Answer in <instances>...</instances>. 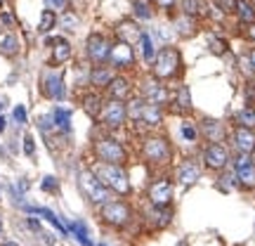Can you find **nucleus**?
<instances>
[{
    "label": "nucleus",
    "instance_id": "nucleus-1",
    "mask_svg": "<svg viewBox=\"0 0 255 246\" xmlns=\"http://www.w3.org/2000/svg\"><path fill=\"white\" fill-rule=\"evenodd\" d=\"M139 152H142V159L149 166H170L175 159L173 142L161 133H149V135L142 137Z\"/></svg>",
    "mask_w": 255,
    "mask_h": 246
},
{
    "label": "nucleus",
    "instance_id": "nucleus-2",
    "mask_svg": "<svg viewBox=\"0 0 255 246\" xmlns=\"http://www.w3.org/2000/svg\"><path fill=\"white\" fill-rule=\"evenodd\" d=\"M184 71V62H182V52L180 47L165 45L156 52L154 62H151V76L158 81H175L180 78V73Z\"/></svg>",
    "mask_w": 255,
    "mask_h": 246
},
{
    "label": "nucleus",
    "instance_id": "nucleus-3",
    "mask_svg": "<svg viewBox=\"0 0 255 246\" xmlns=\"http://www.w3.org/2000/svg\"><path fill=\"white\" fill-rule=\"evenodd\" d=\"M92 154H95V159H97L100 164L126 166L128 161H130L128 147L121 142L119 137L109 135V133H104V135L95 137V142H92Z\"/></svg>",
    "mask_w": 255,
    "mask_h": 246
},
{
    "label": "nucleus",
    "instance_id": "nucleus-4",
    "mask_svg": "<svg viewBox=\"0 0 255 246\" xmlns=\"http://www.w3.org/2000/svg\"><path fill=\"white\" fill-rule=\"evenodd\" d=\"M95 175L100 178L102 183L107 185V190L119 194V197H128L132 192V183H130V175H128L126 166H114V164H97L92 166Z\"/></svg>",
    "mask_w": 255,
    "mask_h": 246
},
{
    "label": "nucleus",
    "instance_id": "nucleus-5",
    "mask_svg": "<svg viewBox=\"0 0 255 246\" xmlns=\"http://www.w3.org/2000/svg\"><path fill=\"white\" fill-rule=\"evenodd\" d=\"M78 187H81V192L85 194V199L90 201V204H95V206H104L107 201H111V192L107 190V185L95 175L92 168L78 171Z\"/></svg>",
    "mask_w": 255,
    "mask_h": 246
},
{
    "label": "nucleus",
    "instance_id": "nucleus-6",
    "mask_svg": "<svg viewBox=\"0 0 255 246\" xmlns=\"http://www.w3.org/2000/svg\"><path fill=\"white\" fill-rule=\"evenodd\" d=\"M102 223H107L114 230H123L132 223V206L128 201H107L104 206H100Z\"/></svg>",
    "mask_w": 255,
    "mask_h": 246
},
{
    "label": "nucleus",
    "instance_id": "nucleus-7",
    "mask_svg": "<svg viewBox=\"0 0 255 246\" xmlns=\"http://www.w3.org/2000/svg\"><path fill=\"white\" fill-rule=\"evenodd\" d=\"M104 130L109 133H116L121 128L128 123V114H126V102H119V100H104V107L100 111V119H97Z\"/></svg>",
    "mask_w": 255,
    "mask_h": 246
},
{
    "label": "nucleus",
    "instance_id": "nucleus-8",
    "mask_svg": "<svg viewBox=\"0 0 255 246\" xmlns=\"http://www.w3.org/2000/svg\"><path fill=\"white\" fill-rule=\"evenodd\" d=\"M201 161H203V168L206 171H213V173H222L229 164H232V154L225 142H208L201 152Z\"/></svg>",
    "mask_w": 255,
    "mask_h": 246
},
{
    "label": "nucleus",
    "instance_id": "nucleus-9",
    "mask_svg": "<svg viewBox=\"0 0 255 246\" xmlns=\"http://www.w3.org/2000/svg\"><path fill=\"white\" fill-rule=\"evenodd\" d=\"M139 95L146 100V104H156V107H163V109H168V104L173 100V90H170L163 81L154 78V76H149V78L142 81Z\"/></svg>",
    "mask_w": 255,
    "mask_h": 246
},
{
    "label": "nucleus",
    "instance_id": "nucleus-10",
    "mask_svg": "<svg viewBox=\"0 0 255 246\" xmlns=\"http://www.w3.org/2000/svg\"><path fill=\"white\" fill-rule=\"evenodd\" d=\"M146 197H149V204L154 209H168L173 204V197H175V185L168 175H158L151 180L149 190H146Z\"/></svg>",
    "mask_w": 255,
    "mask_h": 246
},
{
    "label": "nucleus",
    "instance_id": "nucleus-11",
    "mask_svg": "<svg viewBox=\"0 0 255 246\" xmlns=\"http://www.w3.org/2000/svg\"><path fill=\"white\" fill-rule=\"evenodd\" d=\"M175 173V183L180 187H191L201 180V173H203V164L194 156H184L182 161H177L173 168Z\"/></svg>",
    "mask_w": 255,
    "mask_h": 246
},
{
    "label": "nucleus",
    "instance_id": "nucleus-12",
    "mask_svg": "<svg viewBox=\"0 0 255 246\" xmlns=\"http://www.w3.org/2000/svg\"><path fill=\"white\" fill-rule=\"evenodd\" d=\"M40 92L47 100L62 102L66 97V85H64V73L55 69H45L40 76Z\"/></svg>",
    "mask_w": 255,
    "mask_h": 246
},
{
    "label": "nucleus",
    "instance_id": "nucleus-13",
    "mask_svg": "<svg viewBox=\"0 0 255 246\" xmlns=\"http://www.w3.org/2000/svg\"><path fill=\"white\" fill-rule=\"evenodd\" d=\"M111 69H116V71H128V69H132L137 64V55H135V47L128 45V43H111V52H109V62H107Z\"/></svg>",
    "mask_w": 255,
    "mask_h": 246
},
{
    "label": "nucleus",
    "instance_id": "nucleus-14",
    "mask_svg": "<svg viewBox=\"0 0 255 246\" xmlns=\"http://www.w3.org/2000/svg\"><path fill=\"white\" fill-rule=\"evenodd\" d=\"M109 52H111V40L104 33H90L85 38V55L92 64H107L109 62Z\"/></svg>",
    "mask_w": 255,
    "mask_h": 246
},
{
    "label": "nucleus",
    "instance_id": "nucleus-15",
    "mask_svg": "<svg viewBox=\"0 0 255 246\" xmlns=\"http://www.w3.org/2000/svg\"><path fill=\"white\" fill-rule=\"evenodd\" d=\"M234 175L241 190H255V164L251 161V154H237L234 156Z\"/></svg>",
    "mask_w": 255,
    "mask_h": 246
},
{
    "label": "nucleus",
    "instance_id": "nucleus-16",
    "mask_svg": "<svg viewBox=\"0 0 255 246\" xmlns=\"http://www.w3.org/2000/svg\"><path fill=\"white\" fill-rule=\"evenodd\" d=\"M173 116H180V119H187L191 111H194V104H191V92L187 85H177L173 92V100L168 104V109Z\"/></svg>",
    "mask_w": 255,
    "mask_h": 246
},
{
    "label": "nucleus",
    "instance_id": "nucleus-17",
    "mask_svg": "<svg viewBox=\"0 0 255 246\" xmlns=\"http://www.w3.org/2000/svg\"><path fill=\"white\" fill-rule=\"evenodd\" d=\"M107 97L109 100H119V102H128L132 95H135V85H132V81L128 78L126 73H116L114 78H111V83L107 85Z\"/></svg>",
    "mask_w": 255,
    "mask_h": 246
},
{
    "label": "nucleus",
    "instance_id": "nucleus-18",
    "mask_svg": "<svg viewBox=\"0 0 255 246\" xmlns=\"http://www.w3.org/2000/svg\"><path fill=\"white\" fill-rule=\"evenodd\" d=\"M45 45H52V55H50V66H62L71 59V43L66 38L57 36V38H45Z\"/></svg>",
    "mask_w": 255,
    "mask_h": 246
},
{
    "label": "nucleus",
    "instance_id": "nucleus-19",
    "mask_svg": "<svg viewBox=\"0 0 255 246\" xmlns=\"http://www.w3.org/2000/svg\"><path fill=\"white\" fill-rule=\"evenodd\" d=\"M232 145L237 149V154H251L255 149V130L234 126V130H232Z\"/></svg>",
    "mask_w": 255,
    "mask_h": 246
},
{
    "label": "nucleus",
    "instance_id": "nucleus-20",
    "mask_svg": "<svg viewBox=\"0 0 255 246\" xmlns=\"http://www.w3.org/2000/svg\"><path fill=\"white\" fill-rule=\"evenodd\" d=\"M116 38H119L121 43H128V45H137V40H139V36H142V28H139V24H137L135 19H121L119 24H116Z\"/></svg>",
    "mask_w": 255,
    "mask_h": 246
},
{
    "label": "nucleus",
    "instance_id": "nucleus-21",
    "mask_svg": "<svg viewBox=\"0 0 255 246\" xmlns=\"http://www.w3.org/2000/svg\"><path fill=\"white\" fill-rule=\"evenodd\" d=\"M114 76H116V73H114V69H111L109 64H95V66L90 69V78H88V81H90L92 90L104 92Z\"/></svg>",
    "mask_w": 255,
    "mask_h": 246
},
{
    "label": "nucleus",
    "instance_id": "nucleus-22",
    "mask_svg": "<svg viewBox=\"0 0 255 246\" xmlns=\"http://www.w3.org/2000/svg\"><path fill=\"white\" fill-rule=\"evenodd\" d=\"M104 100H107V97H104L100 90H88V92H83L81 107H83V111H85L92 121H97V119H100L102 107H104Z\"/></svg>",
    "mask_w": 255,
    "mask_h": 246
},
{
    "label": "nucleus",
    "instance_id": "nucleus-23",
    "mask_svg": "<svg viewBox=\"0 0 255 246\" xmlns=\"http://www.w3.org/2000/svg\"><path fill=\"white\" fill-rule=\"evenodd\" d=\"M165 121V109L163 107H156V104H146L144 109V116H142V123H139V128L142 130H158V128L163 126Z\"/></svg>",
    "mask_w": 255,
    "mask_h": 246
},
{
    "label": "nucleus",
    "instance_id": "nucleus-24",
    "mask_svg": "<svg viewBox=\"0 0 255 246\" xmlns=\"http://www.w3.org/2000/svg\"><path fill=\"white\" fill-rule=\"evenodd\" d=\"M144 109H146V100L139 95V92H135L130 100L126 102V114H128V121L132 123V126L139 128V123H142V116H144Z\"/></svg>",
    "mask_w": 255,
    "mask_h": 246
},
{
    "label": "nucleus",
    "instance_id": "nucleus-25",
    "mask_svg": "<svg viewBox=\"0 0 255 246\" xmlns=\"http://www.w3.org/2000/svg\"><path fill=\"white\" fill-rule=\"evenodd\" d=\"M199 133L206 137L208 142H222V137L227 135V133H225V126H222L220 121H215V119H203L201 121Z\"/></svg>",
    "mask_w": 255,
    "mask_h": 246
},
{
    "label": "nucleus",
    "instance_id": "nucleus-26",
    "mask_svg": "<svg viewBox=\"0 0 255 246\" xmlns=\"http://www.w3.org/2000/svg\"><path fill=\"white\" fill-rule=\"evenodd\" d=\"M173 28L182 38H191V36H196V31H199V19H194V17H189V14H182V12H180V14L173 19Z\"/></svg>",
    "mask_w": 255,
    "mask_h": 246
},
{
    "label": "nucleus",
    "instance_id": "nucleus-27",
    "mask_svg": "<svg viewBox=\"0 0 255 246\" xmlns=\"http://www.w3.org/2000/svg\"><path fill=\"white\" fill-rule=\"evenodd\" d=\"M177 5H180V12H182V14H189V17H194V19L208 17L206 0H177Z\"/></svg>",
    "mask_w": 255,
    "mask_h": 246
},
{
    "label": "nucleus",
    "instance_id": "nucleus-28",
    "mask_svg": "<svg viewBox=\"0 0 255 246\" xmlns=\"http://www.w3.org/2000/svg\"><path fill=\"white\" fill-rule=\"evenodd\" d=\"M139 59L144 64H151L156 57V47H154V40H151V36L146 33V31H142V36H139V40H137V52H135Z\"/></svg>",
    "mask_w": 255,
    "mask_h": 246
},
{
    "label": "nucleus",
    "instance_id": "nucleus-29",
    "mask_svg": "<svg viewBox=\"0 0 255 246\" xmlns=\"http://www.w3.org/2000/svg\"><path fill=\"white\" fill-rule=\"evenodd\" d=\"M19 38L12 33V31H5L0 33V55L5 57H17L19 55Z\"/></svg>",
    "mask_w": 255,
    "mask_h": 246
},
{
    "label": "nucleus",
    "instance_id": "nucleus-30",
    "mask_svg": "<svg viewBox=\"0 0 255 246\" xmlns=\"http://www.w3.org/2000/svg\"><path fill=\"white\" fill-rule=\"evenodd\" d=\"M50 116H52L55 128L59 133H71V109H66V107H55Z\"/></svg>",
    "mask_w": 255,
    "mask_h": 246
},
{
    "label": "nucleus",
    "instance_id": "nucleus-31",
    "mask_svg": "<svg viewBox=\"0 0 255 246\" xmlns=\"http://www.w3.org/2000/svg\"><path fill=\"white\" fill-rule=\"evenodd\" d=\"M66 230H69V235L78 239V244L81 246H95L90 242V235H88V225L83 223V220H73V223H66Z\"/></svg>",
    "mask_w": 255,
    "mask_h": 246
},
{
    "label": "nucleus",
    "instance_id": "nucleus-32",
    "mask_svg": "<svg viewBox=\"0 0 255 246\" xmlns=\"http://www.w3.org/2000/svg\"><path fill=\"white\" fill-rule=\"evenodd\" d=\"M149 223H151L156 230L168 228V225L173 223V211H170V206H168V209H154L151 216H149Z\"/></svg>",
    "mask_w": 255,
    "mask_h": 246
},
{
    "label": "nucleus",
    "instance_id": "nucleus-33",
    "mask_svg": "<svg viewBox=\"0 0 255 246\" xmlns=\"http://www.w3.org/2000/svg\"><path fill=\"white\" fill-rule=\"evenodd\" d=\"M234 14L239 17L241 24H253L255 21V9H253V5H251L248 0H237V9H234Z\"/></svg>",
    "mask_w": 255,
    "mask_h": 246
},
{
    "label": "nucleus",
    "instance_id": "nucleus-34",
    "mask_svg": "<svg viewBox=\"0 0 255 246\" xmlns=\"http://www.w3.org/2000/svg\"><path fill=\"white\" fill-rule=\"evenodd\" d=\"M180 135H182V140L184 142H189V145H194L196 140H199V126L194 123V121H189V119H182L180 121Z\"/></svg>",
    "mask_w": 255,
    "mask_h": 246
},
{
    "label": "nucleus",
    "instance_id": "nucleus-35",
    "mask_svg": "<svg viewBox=\"0 0 255 246\" xmlns=\"http://www.w3.org/2000/svg\"><path fill=\"white\" fill-rule=\"evenodd\" d=\"M234 123L241 128H251V130H255V109L248 104V107H244V109L237 111V116H234Z\"/></svg>",
    "mask_w": 255,
    "mask_h": 246
},
{
    "label": "nucleus",
    "instance_id": "nucleus-36",
    "mask_svg": "<svg viewBox=\"0 0 255 246\" xmlns=\"http://www.w3.org/2000/svg\"><path fill=\"white\" fill-rule=\"evenodd\" d=\"M57 24V14L55 9H43V14H40V24H38V31L40 33H50Z\"/></svg>",
    "mask_w": 255,
    "mask_h": 246
},
{
    "label": "nucleus",
    "instance_id": "nucleus-37",
    "mask_svg": "<svg viewBox=\"0 0 255 246\" xmlns=\"http://www.w3.org/2000/svg\"><path fill=\"white\" fill-rule=\"evenodd\" d=\"M132 9H135V17L137 19H144V21H149V19L154 17V9H151V5H149L146 0H132Z\"/></svg>",
    "mask_w": 255,
    "mask_h": 246
},
{
    "label": "nucleus",
    "instance_id": "nucleus-38",
    "mask_svg": "<svg viewBox=\"0 0 255 246\" xmlns=\"http://www.w3.org/2000/svg\"><path fill=\"white\" fill-rule=\"evenodd\" d=\"M218 187L222 192H229V190H234V187H239L237 175H234V173H222L218 178Z\"/></svg>",
    "mask_w": 255,
    "mask_h": 246
},
{
    "label": "nucleus",
    "instance_id": "nucleus-39",
    "mask_svg": "<svg viewBox=\"0 0 255 246\" xmlns=\"http://www.w3.org/2000/svg\"><path fill=\"white\" fill-rule=\"evenodd\" d=\"M208 47H210L213 55H225L229 45H227V40H222V38H218V36H210L208 38Z\"/></svg>",
    "mask_w": 255,
    "mask_h": 246
},
{
    "label": "nucleus",
    "instance_id": "nucleus-40",
    "mask_svg": "<svg viewBox=\"0 0 255 246\" xmlns=\"http://www.w3.org/2000/svg\"><path fill=\"white\" fill-rule=\"evenodd\" d=\"M43 192H50V194H57L59 192V180H57L55 175H45L43 178V183H40Z\"/></svg>",
    "mask_w": 255,
    "mask_h": 246
},
{
    "label": "nucleus",
    "instance_id": "nucleus-41",
    "mask_svg": "<svg viewBox=\"0 0 255 246\" xmlns=\"http://www.w3.org/2000/svg\"><path fill=\"white\" fill-rule=\"evenodd\" d=\"M59 21H62V28H66V31H73V28L78 26V17L73 12H64Z\"/></svg>",
    "mask_w": 255,
    "mask_h": 246
},
{
    "label": "nucleus",
    "instance_id": "nucleus-42",
    "mask_svg": "<svg viewBox=\"0 0 255 246\" xmlns=\"http://www.w3.org/2000/svg\"><path fill=\"white\" fill-rule=\"evenodd\" d=\"M21 147H24V154H26V156H33V154H36V140H33V135H31V133H26V135H24V140H21Z\"/></svg>",
    "mask_w": 255,
    "mask_h": 246
},
{
    "label": "nucleus",
    "instance_id": "nucleus-43",
    "mask_svg": "<svg viewBox=\"0 0 255 246\" xmlns=\"http://www.w3.org/2000/svg\"><path fill=\"white\" fill-rule=\"evenodd\" d=\"M218 7L225 12V14H234L237 9V0H218Z\"/></svg>",
    "mask_w": 255,
    "mask_h": 246
},
{
    "label": "nucleus",
    "instance_id": "nucleus-44",
    "mask_svg": "<svg viewBox=\"0 0 255 246\" xmlns=\"http://www.w3.org/2000/svg\"><path fill=\"white\" fill-rule=\"evenodd\" d=\"M0 24L7 28V26H12L14 24V14L9 12V9H0Z\"/></svg>",
    "mask_w": 255,
    "mask_h": 246
},
{
    "label": "nucleus",
    "instance_id": "nucleus-45",
    "mask_svg": "<svg viewBox=\"0 0 255 246\" xmlns=\"http://www.w3.org/2000/svg\"><path fill=\"white\" fill-rule=\"evenodd\" d=\"M12 116H14V121H17L19 126H24V123H26V109H24L21 104H19V107H14Z\"/></svg>",
    "mask_w": 255,
    "mask_h": 246
},
{
    "label": "nucleus",
    "instance_id": "nucleus-46",
    "mask_svg": "<svg viewBox=\"0 0 255 246\" xmlns=\"http://www.w3.org/2000/svg\"><path fill=\"white\" fill-rule=\"evenodd\" d=\"M156 7H161V9H173L175 5H177V0H151Z\"/></svg>",
    "mask_w": 255,
    "mask_h": 246
},
{
    "label": "nucleus",
    "instance_id": "nucleus-47",
    "mask_svg": "<svg viewBox=\"0 0 255 246\" xmlns=\"http://www.w3.org/2000/svg\"><path fill=\"white\" fill-rule=\"evenodd\" d=\"M244 36H246L248 40H253V43H255V21H253V24H246V28H244Z\"/></svg>",
    "mask_w": 255,
    "mask_h": 246
},
{
    "label": "nucleus",
    "instance_id": "nucleus-48",
    "mask_svg": "<svg viewBox=\"0 0 255 246\" xmlns=\"http://www.w3.org/2000/svg\"><path fill=\"white\" fill-rule=\"evenodd\" d=\"M246 59H248V64H251V71H253V76H255V47L246 52Z\"/></svg>",
    "mask_w": 255,
    "mask_h": 246
},
{
    "label": "nucleus",
    "instance_id": "nucleus-49",
    "mask_svg": "<svg viewBox=\"0 0 255 246\" xmlns=\"http://www.w3.org/2000/svg\"><path fill=\"white\" fill-rule=\"evenodd\" d=\"M26 225H28V228H31V230H36V232H38V230H40V223H38L36 218H26Z\"/></svg>",
    "mask_w": 255,
    "mask_h": 246
},
{
    "label": "nucleus",
    "instance_id": "nucleus-50",
    "mask_svg": "<svg viewBox=\"0 0 255 246\" xmlns=\"http://www.w3.org/2000/svg\"><path fill=\"white\" fill-rule=\"evenodd\" d=\"M17 187H19V192H26L28 190V180H26V178H19Z\"/></svg>",
    "mask_w": 255,
    "mask_h": 246
},
{
    "label": "nucleus",
    "instance_id": "nucleus-51",
    "mask_svg": "<svg viewBox=\"0 0 255 246\" xmlns=\"http://www.w3.org/2000/svg\"><path fill=\"white\" fill-rule=\"evenodd\" d=\"M52 5H55V7H64V5H66V0H52Z\"/></svg>",
    "mask_w": 255,
    "mask_h": 246
},
{
    "label": "nucleus",
    "instance_id": "nucleus-52",
    "mask_svg": "<svg viewBox=\"0 0 255 246\" xmlns=\"http://www.w3.org/2000/svg\"><path fill=\"white\" fill-rule=\"evenodd\" d=\"M5 128H7V123H5V116H0V133H2Z\"/></svg>",
    "mask_w": 255,
    "mask_h": 246
},
{
    "label": "nucleus",
    "instance_id": "nucleus-53",
    "mask_svg": "<svg viewBox=\"0 0 255 246\" xmlns=\"http://www.w3.org/2000/svg\"><path fill=\"white\" fill-rule=\"evenodd\" d=\"M2 246H19V244H17V242H5Z\"/></svg>",
    "mask_w": 255,
    "mask_h": 246
},
{
    "label": "nucleus",
    "instance_id": "nucleus-54",
    "mask_svg": "<svg viewBox=\"0 0 255 246\" xmlns=\"http://www.w3.org/2000/svg\"><path fill=\"white\" fill-rule=\"evenodd\" d=\"M251 161H253V164H255V149H253V152H251Z\"/></svg>",
    "mask_w": 255,
    "mask_h": 246
},
{
    "label": "nucleus",
    "instance_id": "nucleus-55",
    "mask_svg": "<svg viewBox=\"0 0 255 246\" xmlns=\"http://www.w3.org/2000/svg\"><path fill=\"white\" fill-rule=\"evenodd\" d=\"M0 33H2V24H0Z\"/></svg>",
    "mask_w": 255,
    "mask_h": 246
},
{
    "label": "nucleus",
    "instance_id": "nucleus-56",
    "mask_svg": "<svg viewBox=\"0 0 255 246\" xmlns=\"http://www.w3.org/2000/svg\"><path fill=\"white\" fill-rule=\"evenodd\" d=\"M0 7H2V0H0Z\"/></svg>",
    "mask_w": 255,
    "mask_h": 246
},
{
    "label": "nucleus",
    "instance_id": "nucleus-57",
    "mask_svg": "<svg viewBox=\"0 0 255 246\" xmlns=\"http://www.w3.org/2000/svg\"><path fill=\"white\" fill-rule=\"evenodd\" d=\"M100 246H107V244H100Z\"/></svg>",
    "mask_w": 255,
    "mask_h": 246
},
{
    "label": "nucleus",
    "instance_id": "nucleus-58",
    "mask_svg": "<svg viewBox=\"0 0 255 246\" xmlns=\"http://www.w3.org/2000/svg\"><path fill=\"white\" fill-rule=\"evenodd\" d=\"M0 107H2V104H0Z\"/></svg>",
    "mask_w": 255,
    "mask_h": 246
},
{
    "label": "nucleus",
    "instance_id": "nucleus-59",
    "mask_svg": "<svg viewBox=\"0 0 255 246\" xmlns=\"http://www.w3.org/2000/svg\"><path fill=\"white\" fill-rule=\"evenodd\" d=\"M146 2H149V0H146Z\"/></svg>",
    "mask_w": 255,
    "mask_h": 246
}]
</instances>
